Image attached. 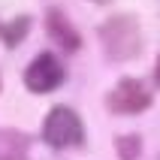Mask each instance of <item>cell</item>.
Here are the masks:
<instances>
[{"instance_id": "obj_1", "label": "cell", "mask_w": 160, "mask_h": 160, "mask_svg": "<svg viewBox=\"0 0 160 160\" xmlns=\"http://www.w3.org/2000/svg\"><path fill=\"white\" fill-rule=\"evenodd\" d=\"M61 79H63V70H61V63L54 61V54H39L24 72V82L33 94H45V91L58 88Z\"/></svg>"}, {"instance_id": "obj_2", "label": "cell", "mask_w": 160, "mask_h": 160, "mask_svg": "<svg viewBox=\"0 0 160 160\" xmlns=\"http://www.w3.org/2000/svg\"><path fill=\"white\" fill-rule=\"evenodd\" d=\"M45 139L52 145L79 142L82 139V124H79V118H76V112L58 106L52 115H48V121H45Z\"/></svg>"}, {"instance_id": "obj_3", "label": "cell", "mask_w": 160, "mask_h": 160, "mask_svg": "<svg viewBox=\"0 0 160 160\" xmlns=\"http://www.w3.org/2000/svg\"><path fill=\"white\" fill-rule=\"evenodd\" d=\"M48 27H52V33H54V36H61V39H63V45H67V48H76V45H79V36L70 33V30L63 27V21H61V15H58V12H52V18H48Z\"/></svg>"}]
</instances>
